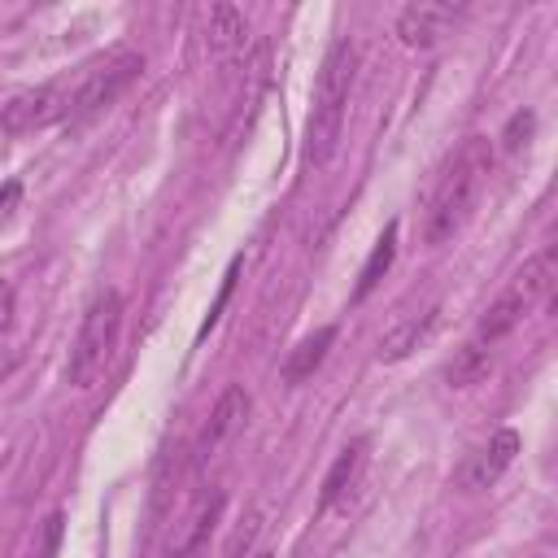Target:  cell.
Returning a JSON list of instances; mask_svg holds the SVG:
<instances>
[{
    "mask_svg": "<svg viewBox=\"0 0 558 558\" xmlns=\"http://www.w3.org/2000/svg\"><path fill=\"white\" fill-rule=\"evenodd\" d=\"M488 170H493V144L484 135H466L432 187V201L423 214V240L427 244H445L466 227V218H471V209L488 183Z\"/></svg>",
    "mask_w": 558,
    "mask_h": 558,
    "instance_id": "6da1fadb",
    "label": "cell"
},
{
    "mask_svg": "<svg viewBox=\"0 0 558 558\" xmlns=\"http://www.w3.org/2000/svg\"><path fill=\"white\" fill-rule=\"evenodd\" d=\"M353 70H357L353 39H336L318 65V78H314V100H310V122H305V161L310 166H327L336 144H340Z\"/></svg>",
    "mask_w": 558,
    "mask_h": 558,
    "instance_id": "7a4b0ae2",
    "label": "cell"
},
{
    "mask_svg": "<svg viewBox=\"0 0 558 558\" xmlns=\"http://www.w3.org/2000/svg\"><path fill=\"white\" fill-rule=\"evenodd\" d=\"M144 70V57L135 48H109L100 52L96 61H87L74 78H70V109H65V122L70 126H83L92 122L96 113H105Z\"/></svg>",
    "mask_w": 558,
    "mask_h": 558,
    "instance_id": "3957f363",
    "label": "cell"
},
{
    "mask_svg": "<svg viewBox=\"0 0 558 558\" xmlns=\"http://www.w3.org/2000/svg\"><path fill=\"white\" fill-rule=\"evenodd\" d=\"M554 279H558V253L554 248H541L532 262H523V270L510 279V288L488 305V314L480 318V331H475V344H493V340H501L506 331H514L545 296H549V288H554Z\"/></svg>",
    "mask_w": 558,
    "mask_h": 558,
    "instance_id": "277c9868",
    "label": "cell"
},
{
    "mask_svg": "<svg viewBox=\"0 0 558 558\" xmlns=\"http://www.w3.org/2000/svg\"><path fill=\"white\" fill-rule=\"evenodd\" d=\"M118 331H122V296L113 288H105L87 305L78 336H74V349H70V362H65V379L74 388H92L105 375V366L118 349Z\"/></svg>",
    "mask_w": 558,
    "mask_h": 558,
    "instance_id": "5b68a950",
    "label": "cell"
},
{
    "mask_svg": "<svg viewBox=\"0 0 558 558\" xmlns=\"http://www.w3.org/2000/svg\"><path fill=\"white\" fill-rule=\"evenodd\" d=\"M65 109H70V78H52V83H39L31 92H17L0 109V131L4 135H31L39 126L65 122Z\"/></svg>",
    "mask_w": 558,
    "mask_h": 558,
    "instance_id": "8992f818",
    "label": "cell"
},
{
    "mask_svg": "<svg viewBox=\"0 0 558 558\" xmlns=\"http://www.w3.org/2000/svg\"><path fill=\"white\" fill-rule=\"evenodd\" d=\"M244 418H248V392H244L240 384H231V388L218 397V405L209 410V423L201 427V436H196V445H192V462H196V466H209V462L235 440V432L244 427Z\"/></svg>",
    "mask_w": 558,
    "mask_h": 558,
    "instance_id": "52a82bcc",
    "label": "cell"
},
{
    "mask_svg": "<svg viewBox=\"0 0 558 558\" xmlns=\"http://www.w3.org/2000/svg\"><path fill=\"white\" fill-rule=\"evenodd\" d=\"M514 453H519V432H514V427H501L488 445H480V449L458 466V488H462V493L493 488V484L506 475V466L514 462Z\"/></svg>",
    "mask_w": 558,
    "mask_h": 558,
    "instance_id": "ba28073f",
    "label": "cell"
},
{
    "mask_svg": "<svg viewBox=\"0 0 558 558\" xmlns=\"http://www.w3.org/2000/svg\"><path fill=\"white\" fill-rule=\"evenodd\" d=\"M218 514H222V493H201V497L192 501V510L174 523V532H170V541H166V558H192V554L205 545V536H209V527L218 523Z\"/></svg>",
    "mask_w": 558,
    "mask_h": 558,
    "instance_id": "9c48e42d",
    "label": "cell"
},
{
    "mask_svg": "<svg viewBox=\"0 0 558 558\" xmlns=\"http://www.w3.org/2000/svg\"><path fill=\"white\" fill-rule=\"evenodd\" d=\"M244 35H248V22L235 4H209L205 13V39H209V52L214 57H231L244 48Z\"/></svg>",
    "mask_w": 558,
    "mask_h": 558,
    "instance_id": "30bf717a",
    "label": "cell"
},
{
    "mask_svg": "<svg viewBox=\"0 0 558 558\" xmlns=\"http://www.w3.org/2000/svg\"><path fill=\"white\" fill-rule=\"evenodd\" d=\"M362 462H366V440H353V445H344V449L336 453V462H331V471H327V480H323V497H318L323 510H331L336 501L349 497V488H353L357 475H362Z\"/></svg>",
    "mask_w": 558,
    "mask_h": 558,
    "instance_id": "8fae6325",
    "label": "cell"
},
{
    "mask_svg": "<svg viewBox=\"0 0 558 558\" xmlns=\"http://www.w3.org/2000/svg\"><path fill=\"white\" fill-rule=\"evenodd\" d=\"M453 17H458L453 4H410V9L401 13L397 31H401V39H405L410 48H427V44L440 35V26L453 22Z\"/></svg>",
    "mask_w": 558,
    "mask_h": 558,
    "instance_id": "7c38bea8",
    "label": "cell"
},
{
    "mask_svg": "<svg viewBox=\"0 0 558 558\" xmlns=\"http://www.w3.org/2000/svg\"><path fill=\"white\" fill-rule=\"evenodd\" d=\"M331 344H336V327H318L314 336H305V340L283 357V384H305V379L323 366V357H327Z\"/></svg>",
    "mask_w": 558,
    "mask_h": 558,
    "instance_id": "4fadbf2b",
    "label": "cell"
},
{
    "mask_svg": "<svg viewBox=\"0 0 558 558\" xmlns=\"http://www.w3.org/2000/svg\"><path fill=\"white\" fill-rule=\"evenodd\" d=\"M392 257H397V222H388L384 227V235L375 240V248H371V257H366V266H362V275H357V301L362 296H371L375 288H379V279L388 275V266H392Z\"/></svg>",
    "mask_w": 558,
    "mask_h": 558,
    "instance_id": "5bb4252c",
    "label": "cell"
},
{
    "mask_svg": "<svg viewBox=\"0 0 558 558\" xmlns=\"http://www.w3.org/2000/svg\"><path fill=\"white\" fill-rule=\"evenodd\" d=\"M432 323H436V310H427L423 318H405V323H397V327L379 340V362H401L410 349H418V340L432 331Z\"/></svg>",
    "mask_w": 558,
    "mask_h": 558,
    "instance_id": "9a60e30c",
    "label": "cell"
},
{
    "mask_svg": "<svg viewBox=\"0 0 558 558\" xmlns=\"http://www.w3.org/2000/svg\"><path fill=\"white\" fill-rule=\"evenodd\" d=\"M488 366H493V353L484 349V344H466V349H458L453 353V362L445 366V379L453 384V388H471V384H480L484 375H488Z\"/></svg>",
    "mask_w": 558,
    "mask_h": 558,
    "instance_id": "2e32d148",
    "label": "cell"
},
{
    "mask_svg": "<svg viewBox=\"0 0 558 558\" xmlns=\"http://www.w3.org/2000/svg\"><path fill=\"white\" fill-rule=\"evenodd\" d=\"M257 536H262V510H244L235 519V527L227 532V541H222V558H244Z\"/></svg>",
    "mask_w": 558,
    "mask_h": 558,
    "instance_id": "e0dca14e",
    "label": "cell"
},
{
    "mask_svg": "<svg viewBox=\"0 0 558 558\" xmlns=\"http://www.w3.org/2000/svg\"><path fill=\"white\" fill-rule=\"evenodd\" d=\"M61 510H52L48 519H44V527H39V536H35V554L31 558H57V549H61Z\"/></svg>",
    "mask_w": 558,
    "mask_h": 558,
    "instance_id": "ac0fdd59",
    "label": "cell"
},
{
    "mask_svg": "<svg viewBox=\"0 0 558 558\" xmlns=\"http://www.w3.org/2000/svg\"><path fill=\"white\" fill-rule=\"evenodd\" d=\"M532 126H536V118H532V109H519L510 122H506V135H501V148L506 153H514V148H523L527 144V135H532Z\"/></svg>",
    "mask_w": 558,
    "mask_h": 558,
    "instance_id": "d6986e66",
    "label": "cell"
},
{
    "mask_svg": "<svg viewBox=\"0 0 558 558\" xmlns=\"http://www.w3.org/2000/svg\"><path fill=\"white\" fill-rule=\"evenodd\" d=\"M235 275H240V257H231V266H227V275H222V288H218V296H214V305H209V314H205V323H201V336L218 323V314H222V305L231 301V288H235Z\"/></svg>",
    "mask_w": 558,
    "mask_h": 558,
    "instance_id": "ffe728a7",
    "label": "cell"
},
{
    "mask_svg": "<svg viewBox=\"0 0 558 558\" xmlns=\"http://www.w3.org/2000/svg\"><path fill=\"white\" fill-rule=\"evenodd\" d=\"M17 201H22V183H17V179H9V183L0 187V222H9V218H13Z\"/></svg>",
    "mask_w": 558,
    "mask_h": 558,
    "instance_id": "44dd1931",
    "label": "cell"
},
{
    "mask_svg": "<svg viewBox=\"0 0 558 558\" xmlns=\"http://www.w3.org/2000/svg\"><path fill=\"white\" fill-rule=\"evenodd\" d=\"M9 310H13V292H9V283H0V331L9 323Z\"/></svg>",
    "mask_w": 558,
    "mask_h": 558,
    "instance_id": "7402d4cb",
    "label": "cell"
},
{
    "mask_svg": "<svg viewBox=\"0 0 558 558\" xmlns=\"http://www.w3.org/2000/svg\"><path fill=\"white\" fill-rule=\"evenodd\" d=\"M257 558H270V554H257Z\"/></svg>",
    "mask_w": 558,
    "mask_h": 558,
    "instance_id": "603a6c76",
    "label": "cell"
}]
</instances>
